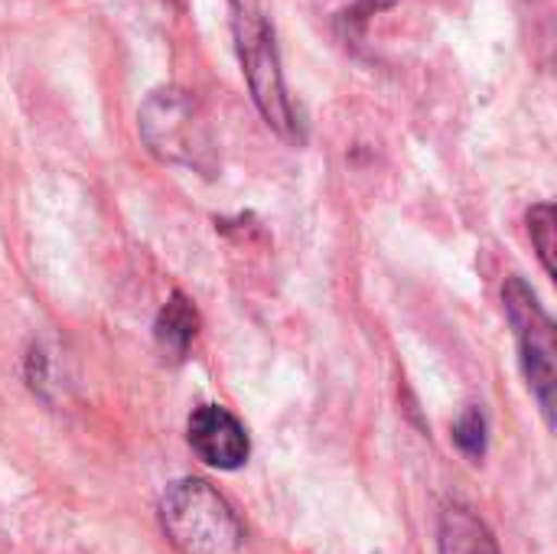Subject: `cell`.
I'll use <instances>...</instances> for the list:
<instances>
[{
	"instance_id": "cell-8",
	"label": "cell",
	"mask_w": 557,
	"mask_h": 554,
	"mask_svg": "<svg viewBox=\"0 0 557 554\" xmlns=\"http://www.w3.org/2000/svg\"><path fill=\"white\" fill-rule=\"evenodd\" d=\"M529 235H532V245H535V248H539V255H542V264H545V271L555 278L557 274L555 206H548V202H539V206H532V212H529Z\"/></svg>"
},
{
	"instance_id": "cell-6",
	"label": "cell",
	"mask_w": 557,
	"mask_h": 554,
	"mask_svg": "<svg viewBox=\"0 0 557 554\" xmlns=\"http://www.w3.org/2000/svg\"><path fill=\"white\" fill-rule=\"evenodd\" d=\"M441 554H499V545L476 513L450 506L441 519Z\"/></svg>"
},
{
	"instance_id": "cell-1",
	"label": "cell",
	"mask_w": 557,
	"mask_h": 554,
	"mask_svg": "<svg viewBox=\"0 0 557 554\" xmlns=\"http://www.w3.org/2000/svg\"><path fill=\"white\" fill-rule=\"evenodd\" d=\"M160 526L180 554H251L242 519L202 480H180L163 493Z\"/></svg>"
},
{
	"instance_id": "cell-2",
	"label": "cell",
	"mask_w": 557,
	"mask_h": 554,
	"mask_svg": "<svg viewBox=\"0 0 557 554\" xmlns=\"http://www.w3.org/2000/svg\"><path fill=\"white\" fill-rule=\"evenodd\" d=\"M232 26H235L238 56H242L245 78H248L258 111L277 134L294 137L297 121H294V108H290V98L284 88L277 46H274L268 16L251 0H232Z\"/></svg>"
},
{
	"instance_id": "cell-5",
	"label": "cell",
	"mask_w": 557,
	"mask_h": 554,
	"mask_svg": "<svg viewBox=\"0 0 557 554\" xmlns=\"http://www.w3.org/2000/svg\"><path fill=\"white\" fill-rule=\"evenodd\" d=\"M186 438L189 447L199 454V460L215 470H238L251 451L242 421L222 405H199L189 415Z\"/></svg>"
},
{
	"instance_id": "cell-9",
	"label": "cell",
	"mask_w": 557,
	"mask_h": 554,
	"mask_svg": "<svg viewBox=\"0 0 557 554\" xmlns=\"http://www.w3.org/2000/svg\"><path fill=\"white\" fill-rule=\"evenodd\" d=\"M454 438H457V444H460L463 454H470L473 460H480V457L486 454V418H483V411L470 408V411L457 421Z\"/></svg>"
},
{
	"instance_id": "cell-4",
	"label": "cell",
	"mask_w": 557,
	"mask_h": 554,
	"mask_svg": "<svg viewBox=\"0 0 557 554\" xmlns=\"http://www.w3.org/2000/svg\"><path fill=\"white\" fill-rule=\"evenodd\" d=\"M140 131L147 144L173 163L202 167V153L209 150L206 127L196 114V101L180 88L153 91L140 111Z\"/></svg>"
},
{
	"instance_id": "cell-3",
	"label": "cell",
	"mask_w": 557,
	"mask_h": 554,
	"mask_svg": "<svg viewBox=\"0 0 557 554\" xmlns=\"http://www.w3.org/2000/svg\"><path fill=\"white\" fill-rule=\"evenodd\" d=\"M503 300H506V313H509V323L516 327V340H519V349H522V369H525V379L532 385V392L539 395L548 421H552V411H555V320L545 313V307L539 304V297L532 294V287L522 281V278H509L506 281V291H503Z\"/></svg>"
},
{
	"instance_id": "cell-7",
	"label": "cell",
	"mask_w": 557,
	"mask_h": 554,
	"mask_svg": "<svg viewBox=\"0 0 557 554\" xmlns=\"http://www.w3.org/2000/svg\"><path fill=\"white\" fill-rule=\"evenodd\" d=\"M196 333H199V313H196V307L183 294H173L163 304L160 317H157V346H160V353L166 359L180 362L189 353Z\"/></svg>"
}]
</instances>
